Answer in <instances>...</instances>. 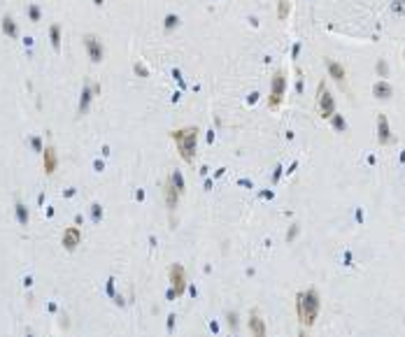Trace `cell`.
Segmentation results:
<instances>
[{
    "label": "cell",
    "mask_w": 405,
    "mask_h": 337,
    "mask_svg": "<svg viewBox=\"0 0 405 337\" xmlns=\"http://www.w3.org/2000/svg\"><path fill=\"white\" fill-rule=\"evenodd\" d=\"M329 70L335 75V79H342V77H345V75H342V68L335 66V63H329Z\"/></svg>",
    "instance_id": "obj_11"
},
{
    "label": "cell",
    "mask_w": 405,
    "mask_h": 337,
    "mask_svg": "<svg viewBox=\"0 0 405 337\" xmlns=\"http://www.w3.org/2000/svg\"><path fill=\"white\" fill-rule=\"evenodd\" d=\"M249 332L252 337H266V323L258 314V309H252V317H249Z\"/></svg>",
    "instance_id": "obj_5"
},
{
    "label": "cell",
    "mask_w": 405,
    "mask_h": 337,
    "mask_svg": "<svg viewBox=\"0 0 405 337\" xmlns=\"http://www.w3.org/2000/svg\"><path fill=\"white\" fill-rule=\"evenodd\" d=\"M56 170V151L51 144L45 146V172L47 175H51V172Z\"/></svg>",
    "instance_id": "obj_9"
},
{
    "label": "cell",
    "mask_w": 405,
    "mask_h": 337,
    "mask_svg": "<svg viewBox=\"0 0 405 337\" xmlns=\"http://www.w3.org/2000/svg\"><path fill=\"white\" fill-rule=\"evenodd\" d=\"M86 49H89V54L93 56V60H100L103 58V49L98 47L96 37H86Z\"/></svg>",
    "instance_id": "obj_10"
},
{
    "label": "cell",
    "mask_w": 405,
    "mask_h": 337,
    "mask_svg": "<svg viewBox=\"0 0 405 337\" xmlns=\"http://www.w3.org/2000/svg\"><path fill=\"white\" fill-rule=\"evenodd\" d=\"M51 42H54V47L58 49V26H51Z\"/></svg>",
    "instance_id": "obj_13"
},
{
    "label": "cell",
    "mask_w": 405,
    "mask_h": 337,
    "mask_svg": "<svg viewBox=\"0 0 405 337\" xmlns=\"http://www.w3.org/2000/svg\"><path fill=\"white\" fill-rule=\"evenodd\" d=\"M82 240V233L77 230V228H68L66 233H63V247L68 249V251H72V249H77V244H79Z\"/></svg>",
    "instance_id": "obj_7"
},
{
    "label": "cell",
    "mask_w": 405,
    "mask_h": 337,
    "mask_svg": "<svg viewBox=\"0 0 405 337\" xmlns=\"http://www.w3.org/2000/svg\"><path fill=\"white\" fill-rule=\"evenodd\" d=\"M333 96L326 93V89L321 86V96H319V110H321V116H331L333 114Z\"/></svg>",
    "instance_id": "obj_8"
},
{
    "label": "cell",
    "mask_w": 405,
    "mask_h": 337,
    "mask_svg": "<svg viewBox=\"0 0 405 337\" xmlns=\"http://www.w3.org/2000/svg\"><path fill=\"white\" fill-rule=\"evenodd\" d=\"M380 140L387 142V121H384V116H380Z\"/></svg>",
    "instance_id": "obj_12"
},
{
    "label": "cell",
    "mask_w": 405,
    "mask_h": 337,
    "mask_svg": "<svg viewBox=\"0 0 405 337\" xmlns=\"http://www.w3.org/2000/svg\"><path fill=\"white\" fill-rule=\"evenodd\" d=\"M170 282H172V293H175V296H182L184 286H187V272H184L182 265L170 267Z\"/></svg>",
    "instance_id": "obj_3"
},
{
    "label": "cell",
    "mask_w": 405,
    "mask_h": 337,
    "mask_svg": "<svg viewBox=\"0 0 405 337\" xmlns=\"http://www.w3.org/2000/svg\"><path fill=\"white\" fill-rule=\"evenodd\" d=\"M5 30H7V33H10V35H14V33H16V30L12 28V19H10V16H7V19H5Z\"/></svg>",
    "instance_id": "obj_14"
},
{
    "label": "cell",
    "mask_w": 405,
    "mask_h": 337,
    "mask_svg": "<svg viewBox=\"0 0 405 337\" xmlns=\"http://www.w3.org/2000/svg\"><path fill=\"white\" fill-rule=\"evenodd\" d=\"M179 188L175 186V181H172V177H168L166 179V202H168V209H175L177 207V200H179Z\"/></svg>",
    "instance_id": "obj_6"
},
{
    "label": "cell",
    "mask_w": 405,
    "mask_h": 337,
    "mask_svg": "<svg viewBox=\"0 0 405 337\" xmlns=\"http://www.w3.org/2000/svg\"><path fill=\"white\" fill-rule=\"evenodd\" d=\"M282 93H284V72H277L273 79V91H270V107H277L282 102Z\"/></svg>",
    "instance_id": "obj_4"
},
{
    "label": "cell",
    "mask_w": 405,
    "mask_h": 337,
    "mask_svg": "<svg viewBox=\"0 0 405 337\" xmlns=\"http://www.w3.org/2000/svg\"><path fill=\"white\" fill-rule=\"evenodd\" d=\"M170 137L175 140V144H177L179 156H182L187 163H191L193 156H196L198 128H196V126H191V128H179V131H172Z\"/></svg>",
    "instance_id": "obj_2"
},
{
    "label": "cell",
    "mask_w": 405,
    "mask_h": 337,
    "mask_svg": "<svg viewBox=\"0 0 405 337\" xmlns=\"http://www.w3.org/2000/svg\"><path fill=\"white\" fill-rule=\"evenodd\" d=\"M296 314H298V321L303 326H312L317 314H319V296L314 288H308L305 293H300L298 300H296Z\"/></svg>",
    "instance_id": "obj_1"
}]
</instances>
